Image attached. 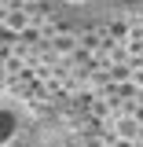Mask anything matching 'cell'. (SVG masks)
Returning <instances> with one entry per match:
<instances>
[{
  "instance_id": "1",
  "label": "cell",
  "mask_w": 143,
  "mask_h": 147,
  "mask_svg": "<svg viewBox=\"0 0 143 147\" xmlns=\"http://www.w3.org/2000/svg\"><path fill=\"white\" fill-rule=\"evenodd\" d=\"M37 15L52 18L55 26L66 30H99L110 22L128 18L143 0H22Z\"/></svg>"
}]
</instances>
